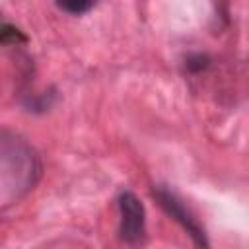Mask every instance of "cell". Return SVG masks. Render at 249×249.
<instances>
[{
    "label": "cell",
    "instance_id": "obj_4",
    "mask_svg": "<svg viewBox=\"0 0 249 249\" xmlns=\"http://www.w3.org/2000/svg\"><path fill=\"white\" fill-rule=\"evenodd\" d=\"M54 4L70 16H82L95 6V0H54Z\"/></svg>",
    "mask_w": 249,
    "mask_h": 249
},
{
    "label": "cell",
    "instance_id": "obj_2",
    "mask_svg": "<svg viewBox=\"0 0 249 249\" xmlns=\"http://www.w3.org/2000/svg\"><path fill=\"white\" fill-rule=\"evenodd\" d=\"M119 210H121V226L119 233L126 243H138L146 231V212L142 202L134 193H123L119 196Z\"/></svg>",
    "mask_w": 249,
    "mask_h": 249
},
{
    "label": "cell",
    "instance_id": "obj_3",
    "mask_svg": "<svg viewBox=\"0 0 249 249\" xmlns=\"http://www.w3.org/2000/svg\"><path fill=\"white\" fill-rule=\"evenodd\" d=\"M154 195H156V198L160 200V204L163 206V210L171 216V218H175L185 230H187V233L195 239V243L196 245H208V241H206V237H204V231L200 230V226L195 222V218L185 210V206L175 198V195H171L169 191H165L163 187H158V189H154Z\"/></svg>",
    "mask_w": 249,
    "mask_h": 249
},
{
    "label": "cell",
    "instance_id": "obj_5",
    "mask_svg": "<svg viewBox=\"0 0 249 249\" xmlns=\"http://www.w3.org/2000/svg\"><path fill=\"white\" fill-rule=\"evenodd\" d=\"M27 39H25V35L18 29V27H14V25H8V23H0V43H4V45H18V43H25Z\"/></svg>",
    "mask_w": 249,
    "mask_h": 249
},
{
    "label": "cell",
    "instance_id": "obj_1",
    "mask_svg": "<svg viewBox=\"0 0 249 249\" xmlns=\"http://www.w3.org/2000/svg\"><path fill=\"white\" fill-rule=\"evenodd\" d=\"M41 177V161L33 146L19 134L0 130V179L10 191L21 195Z\"/></svg>",
    "mask_w": 249,
    "mask_h": 249
}]
</instances>
